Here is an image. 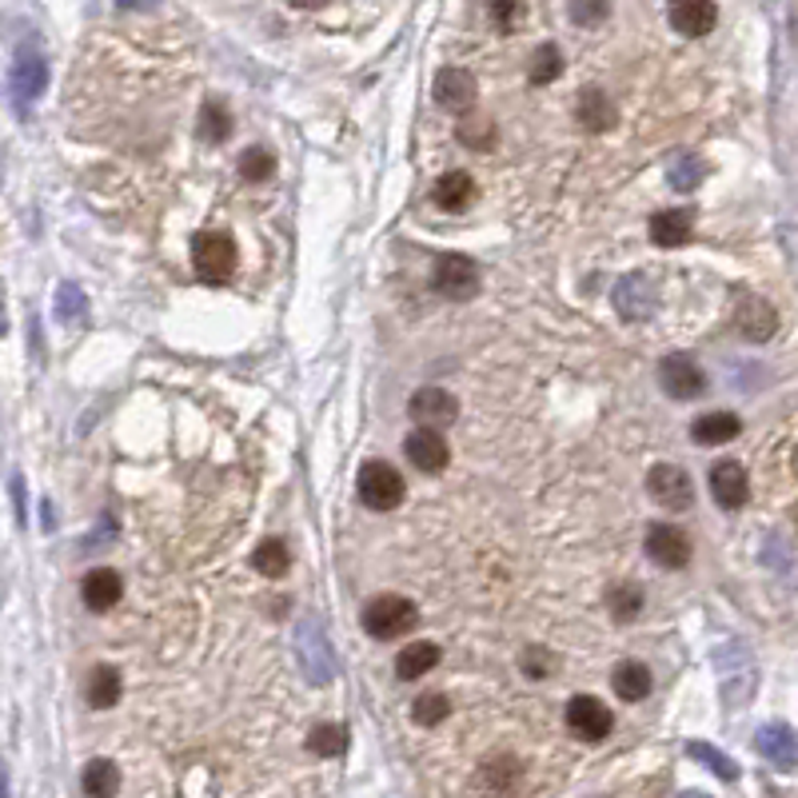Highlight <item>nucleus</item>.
<instances>
[{
    "label": "nucleus",
    "instance_id": "obj_19",
    "mask_svg": "<svg viewBox=\"0 0 798 798\" xmlns=\"http://www.w3.org/2000/svg\"><path fill=\"white\" fill-rule=\"evenodd\" d=\"M719 21V9L711 0H683L671 9V29L683 32V36H707Z\"/></svg>",
    "mask_w": 798,
    "mask_h": 798
},
{
    "label": "nucleus",
    "instance_id": "obj_10",
    "mask_svg": "<svg viewBox=\"0 0 798 798\" xmlns=\"http://www.w3.org/2000/svg\"><path fill=\"white\" fill-rule=\"evenodd\" d=\"M735 324H738V332H743L746 339H755V344H763V339L775 336L778 312L767 304V300H763V295L743 292V295H738V304H735Z\"/></svg>",
    "mask_w": 798,
    "mask_h": 798
},
{
    "label": "nucleus",
    "instance_id": "obj_16",
    "mask_svg": "<svg viewBox=\"0 0 798 798\" xmlns=\"http://www.w3.org/2000/svg\"><path fill=\"white\" fill-rule=\"evenodd\" d=\"M44 85H48V64H44V56L36 53H21L17 56V64H12V96H17V105H32L36 96L44 93Z\"/></svg>",
    "mask_w": 798,
    "mask_h": 798
},
{
    "label": "nucleus",
    "instance_id": "obj_9",
    "mask_svg": "<svg viewBox=\"0 0 798 798\" xmlns=\"http://www.w3.org/2000/svg\"><path fill=\"white\" fill-rule=\"evenodd\" d=\"M647 556H651L659 568L679 571L691 563V539L675 524H655L651 531H647Z\"/></svg>",
    "mask_w": 798,
    "mask_h": 798
},
{
    "label": "nucleus",
    "instance_id": "obj_37",
    "mask_svg": "<svg viewBox=\"0 0 798 798\" xmlns=\"http://www.w3.org/2000/svg\"><path fill=\"white\" fill-rule=\"evenodd\" d=\"M56 315H61L64 324H80L88 315V300L80 295V288L73 284H61V292H56Z\"/></svg>",
    "mask_w": 798,
    "mask_h": 798
},
{
    "label": "nucleus",
    "instance_id": "obj_29",
    "mask_svg": "<svg viewBox=\"0 0 798 798\" xmlns=\"http://www.w3.org/2000/svg\"><path fill=\"white\" fill-rule=\"evenodd\" d=\"M252 568L268 579H280L292 568V551H288V543H280V539H263L252 551Z\"/></svg>",
    "mask_w": 798,
    "mask_h": 798
},
{
    "label": "nucleus",
    "instance_id": "obj_36",
    "mask_svg": "<svg viewBox=\"0 0 798 798\" xmlns=\"http://www.w3.org/2000/svg\"><path fill=\"white\" fill-rule=\"evenodd\" d=\"M484 783H487V790H511L515 783H519V763L515 758H492L484 767Z\"/></svg>",
    "mask_w": 798,
    "mask_h": 798
},
{
    "label": "nucleus",
    "instance_id": "obj_41",
    "mask_svg": "<svg viewBox=\"0 0 798 798\" xmlns=\"http://www.w3.org/2000/svg\"><path fill=\"white\" fill-rule=\"evenodd\" d=\"M492 17H495L499 24H507V21L515 17V9H511V4H492Z\"/></svg>",
    "mask_w": 798,
    "mask_h": 798
},
{
    "label": "nucleus",
    "instance_id": "obj_31",
    "mask_svg": "<svg viewBox=\"0 0 798 798\" xmlns=\"http://www.w3.org/2000/svg\"><path fill=\"white\" fill-rule=\"evenodd\" d=\"M703 176H707V169L699 157H675L671 169H667V180H671L675 192H694L703 184Z\"/></svg>",
    "mask_w": 798,
    "mask_h": 798
},
{
    "label": "nucleus",
    "instance_id": "obj_38",
    "mask_svg": "<svg viewBox=\"0 0 798 798\" xmlns=\"http://www.w3.org/2000/svg\"><path fill=\"white\" fill-rule=\"evenodd\" d=\"M411 714H416V723H420V726H435V723H443V719L452 714V703H447L443 694H420V699H416V707H411Z\"/></svg>",
    "mask_w": 798,
    "mask_h": 798
},
{
    "label": "nucleus",
    "instance_id": "obj_26",
    "mask_svg": "<svg viewBox=\"0 0 798 798\" xmlns=\"http://www.w3.org/2000/svg\"><path fill=\"white\" fill-rule=\"evenodd\" d=\"M120 691H125V683H120V671H116V667H108V662L93 667V675H88V703H93L96 711H108V707L120 703Z\"/></svg>",
    "mask_w": 798,
    "mask_h": 798
},
{
    "label": "nucleus",
    "instance_id": "obj_14",
    "mask_svg": "<svg viewBox=\"0 0 798 798\" xmlns=\"http://www.w3.org/2000/svg\"><path fill=\"white\" fill-rule=\"evenodd\" d=\"M403 452H408V460L420 467V472L435 475L447 467V460H452V452H447V443H443L440 431H428V428H416L408 435V443H403Z\"/></svg>",
    "mask_w": 798,
    "mask_h": 798
},
{
    "label": "nucleus",
    "instance_id": "obj_42",
    "mask_svg": "<svg viewBox=\"0 0 798 798\" xmlns=\"http://www.w3.org/2000/svg\"><path fill=\"white\" fill-rule=\"evenodd\" d=\"M0 798H9V778H4V763H0Z\"/></svg>",
    "mask_w": 798,
    "mask_h": 798
},
{
    "label": "nucleus",
    "instance_id": "obj_40",
    "mask_svg": "<svg viewBox=\"0 0 798 798\" xmlns=\"http://www.w3.org/2000/svg\"><path fill=\"white\" fill-rule=\"evenodd\" d=\"M571 17H575V21H583V24H591V21H603V17H607V4H571Z\"/></svg>",
    "mask_w": 798,
    "mask_h": 798
},
{
    "label": "nucleus",
    "instance_id": "obj_21",
    "mask_svg": "<svg viewBox=\"0 0 798 798\" xmlns=\"http://www.w3.org/2000/svg\"><path fill=\"white\" fill-rule=\"evenodd\" d=\"M579 125L591 128V132H607V128H615V120H619V112H615V105H611L607 93H598V88H583L579 93Z\"/></svg>",
    "mask_w": 798,
    "mask_h": 798
},
{
    "label": "nucleus",
    "instance_id": "obj_5",
    "mask_svg": "<svg viewBox=\"0 0 798 798\" xmlns=\"http://www.w3.org/2000/svg\"><path fill=\"white\" fill-rule=\"evenodd\" d=\"M647 492H651L655 504L667 507V511H687V507L694 504L691 475H687L683 467H675V463L651 467V475H647Z\"/></svg>",
    "mask_w": 798,
    "mask_h": 798
},
{
    "label": "nucleus",
    "instance_id": "obj_28",
    "mask_svg": "<svg viewBox=\"0 0 798 798\" xmlns=\"http://www.w3.org/2000/svg\"><path fill=\"white\" fill-rule=\"evenodd\" d=\"M199 140H208V144H224L231 137V112L224 100H208V105L199 108Z\"/></svg>",
    "mask_w": 798,
    "mask_h": 798
},
{
    "label": "nucleus",
    "instance_id": "obj_7",
    "mask_svg": "<svg viewBox=\"0 0 798 798\" xmlns=\"http://www.w3.org/2000/svg\"><path fill=\"white\" fill-rule=\"evenodd\" d=\"M568 726L571 735L583 738V743H603L611 735V726H615V714L598 703L595 694H575L568 703Z\"/></svg>",
    "mask_w": 798,
    "mask_h": 798
},
{
    "label": "nucleus",
    "instance_id": "obj_2",
    "mask_svg": "<svg viewBox=\"0 0 798 798\" xmlns=\"http://www.w3.org/2000/svg\"><path fill=\"white\" fill-rule=\"evenodd\" d=\"M416 623H420V611L403 595H376L364 607V630H368L371 639H399Z\"/></svg>",
    "mask_w": 798,
    "mask_h": 798
},
{
    "label": "nucleus",
    "instance_id": "obj_17",
    "mask_svg": "<svg viewBox=\"0 0 798 798\" xmlns=\"http://www.w3.org/2000/svg\"><path fill=\"white\" fill-rule=\"evenodd\" d=\"M655 304H659L655 288L643 276H623L619 288H615V308H619L623 320H651Z\"/></svg>",
    "mask_w": 798,
    "mask_h": 798
},
{
    "label": "nucleus",
    "instance_id": "obj_11",
    "mask_svg": "<svg viewBox=\"0 0 798 798\" xmlns=\"http://www.w3.org/2000/svg\"><path fill=\"white\" fill-rule=\"evenodd\" d=\"M711 495L714 504L726 507V511H738V507L751 499V479H746L743 463L735 460H723L711 467Z\"/></svg>",
    "mask_w": 798,
    "mask_h": 798
},
{
    "label": "nucleus",
    "instance_id": "obj_27",
    "mask_svg": "<svg viewBox=\"0 0 798 798\" xmlns=\"http://www.w3.org/2000/svg\"><path fill=\"white\" fill-rule=\"evenodd\" d=\"M80 787H85V798H116L120 790V770H116L112 758H93L80 775Z\"/></svg>",
    "mask_w": 798,
    "mask_h": 798
},
{
    "label": "nucleus",
    "instance_id": "obj_6",
    "mask_svg": "<svg viewBox=\"0 0 798 798\" xmlns=\"http://www.w3.org/2000/svg\"><path fill=\"white\" fill-rule=\"evenodd\" d=\"M408 416L428 431L452 428V423L460 420V399H455L447 388H420L411 396Z\"/></svg>",
    "mask_w": 798,
    "mask_h": 798
},
{
    "label": "nucleus",
    "instance_id": "obj_13",
    "mask_svg": "<svg viewBox=\"0 0 798 798\" xmlns=\"http://www.w3.org/2000/svg\"><path fill=\"white\" fill-rule=\"evenodd\" d=\"M755 746H758V755L767 758V763H775L778 770L798 767V735L787 723H767L758 731Z\"/></svg>",
    "mask_w": 798,
    "mask_h": 798
},
{
    "label": "nucleus",
    "instance_id": "obj_22",
    "mask_svg": "<svg viewBox=\"0 0 798 798\" xmlns=\"http://www.w3.org/2000/svg\"><path fill=\"white\" fill-rule=\"evenodd\" d=\"M743 431V423H738V416H731V411H707V416H699L691 428L694 443H703V447H719V443H731Z\"/></svg>",
    "mask_w": 798,
    "mask_h": 798
},
{
    "label": "nucleus",
    "instance_id": "obj_4",
    "mask_svg": "<svg viewBox=\"0 0 798 798\" xmlns=\"http://www.w3.org/2000/svg\"><path fill=\"white\" fill-rule=\"evenodd\" d=\"M431 288L447 300H472L479 292V268L467 256H440L431 268Z\"/></svg>",
    "mask_w": 798,
    "mask_h": 798
},
{
    "label": "nucleus",
    "instance_id": "obj_34",
    "mask_svg": "<svg viewBox=\"0 0 798 798\" xmlns=\"http://www.w3.org/2000/svg\"><path fill=\"white\" fill-rule=\"evenodd\" d=\"M687 755L699 758V763H707V767H711L719 778H726V783H735V778H738L735 763H731V758H726L723 751H714L711 743H691V746H687Z\"/></svg>",
    "mask_w": 798,
    "mask_h": 798
},
{
    "label": "nucleus",
    "instance_id": "obj_8",
    "mask_svg": "<svg viewBox=\"0 0 798 798\" xmlns=\"http://www.w3.org/2000/svg\"><path fill=\"white\" fill-rule=\"evenodd\" d=\"M659 384L662 391L671 399H694L707 391V376L703 368L694 364L691 356H683V352H675V356H667L659 364Z\"/></svg>",
    "mask_w": 798,
    "mask_h": 798
},
{
    "label": "nucleus",
    "instance_id": "obj_18",
    "mask_svg": "<svg viewBox=\"0 0 798 798\" xmlns=\"http://www.w3.org/2000/svg\"><path fill=\"white\" fill-rule=\"evenodd\" d=\"M300 659H304V667L312 671L315 683H327V679H332V655H327V639L315 619L300 623Z\"/></svg>",
    "mask_w": 798,
    "mask_h": 798
},
{
    "label": "nucleus",
    "instance_id": "obj_32",
    "mask_svg": "<svg viewBox=\"0 0 798 798\" xmlns=\"http://www.w3.org/2000/svg\"><path fill=\"white\" fill-rule=\"evenodd\" d=\"M559 73H563V53L556 44H539L531 56V85H551Z\"/></svg>",
    "mask_w": 798,
    "mask_h": 798
},
{
    "label": "nucleus",
    "instance_id": "obj_39",
    "mask_svg": "<svg viewBox=\"0 0 798 798\" xmlns=\"http://www.w3.org/2000/svg\"><path fill=\"white\" fill-rule=\"evenodd\" d=\"M460 140H463V144L487 148V144H492V120H487V116H479V120H463Z\"/></svg>",
    "mask_w": 798,
    "mask_h": 798
},
{
    "label": "nucleus",
    "instance_id": "obj_12",
    "mask_svg": "<svg viewBox=\"0 0 798 798\" xmlns=\"http://www.w3.org/2000/svg\"><path fill=\"white\" fill-rule=\"evenodd\" d=\"M475 76L467 68H440L435 73V100L447 112H472L475 108Z\"/></svg>",
    "mask_w": 798,
    "mask_h": 798
},
{
    "label": "nucleus",
    "instance_id": "obj_30",
    "mask_svg": "<svg viewBox=\"0 0 798 798\" xmlns=\"http://www.w3.org/2000/svg\"><path fill=\"white\" fill-rule=\"evenodd\" d=\"M607 607H611V619H615V623L639 619L643 587H639V583H615V587L607 591Z\"/></svg>",
    "mask_w": 798,
    "mask_h": 798
},
{
    "label": "nucleus",
    "instance_id": "obj_33",
    "mask_svg": "<svg viewBox=\"0 0 798 798\" xmlns=\"http://www.w3.org/2000/svg\"><path fill=\"white\" fill-rule=\"evenodd\" d=\"M344 746H347V731H344V726H336V723L315 726L312 735H308V751H312V755L332 758V755H339Z\"/></svg>",
    "mask_w": 798,
    "mask_h": 798
},
{
    "label": "nucleus",
    "instance_id": "obj_25",
    "mask_svg": "<svg viewBox=\"0 0 798 798\" xmlns=\"http://www.w3.org/2000/svg\"><path fill=\"white\" fill-rule=\"evenodd\" d=\"M440 659H443V651L435 647V643H408L403 651H399V659H396V675L399 679H420V675H428V671H435L440 667Z\"/></svg>",
    "mask_w": 798,
    "mask_h": 798
},
{
    "label": "nucleus",
    "instance_id": "obj_1",
    "mask_svg": "<svg viewBox=\"0 0 798 798\" xmlns=\"http://www.w3.org/2000/svg\"><path fill=\"white\" fill-rule=\"evenodd\" d=\"M236 240H231L228 231H196V240H192V263H196V276L199 280H208V284H224L231 280L236 272Z\"/></svg>",
    "mask_w": 798,
    "mask_h": 798
},
{
    "label": "nucleus",
    "instance_id": "obj_23",
    "mask_svg": "<svg viewBox=\"0 0 798 798\" xmlns=\"http://www.w3.org/2000/svg\"><path fill=\"white\" fill-rule=\"evenodd\" d=\"M431 199H435V208L443 212H463L475 199V180L467 176V172H443Z\"/></svg>",
    "mask_w": 798,
    "mask_h": 798
},
{
    "label": "nucleus",
    "instance_id": "obj_15",
    "mask_svg": "<svg viewBox=\"0 0 798 798\" xmlns=\"http://www.w3.org/2000/svg\"><path fill=\"white\" fill-rule=\"evenodd\" d=\"M120 595H125V579L116 575L112 568H96L85 575V583H80V598H85V607L96 611V615H105V611H112L116 603H120Z\"/></svg>",
    "mask_w": 798,
    "mask_h": 798
},
{
    "label": "nucleus",
    "instance_id": "obj_24",
    "mask_svg": "<svg viewBox=\"0 0 798 798\" xmlns=\"http://www.w3.org/2000/svg\"><path fill=\"white\" fill-rule=\"evenodd\" d=\"M611 687H615V694H619L623 703H639V699H647L651 694V671L643 667V662L627 659L615 667V675H611Z\"/></svg>",
    "mask_w": 798,
    "mask_h": 798
},
{
    "label": "nucleus",
    "instance_id": "obj_20",
    "mask_svg": "<svg viewBox=\"0 0 798 798\" xmlns=\"http://www.w3.org/2000/svg\"><path fill=\"white\" fill-rule=\"evenodd\" d=\"M694 228V212L691 208H667L651 220V240L659 248H679V244L691 240Z\"/></svg>",
    "mask_w": 798,
    "mask_h": 798
},
{
    "label": "nucleus",
    "instance_id": "obj_3",
    "mask_svg": "<svg viewBox=\"0 0 798 798\" xmlns=\"http://www.w3.org/2000/svg\"><path fill=\"white\" fill-rule=\"evenodd\" d=\"M359 499L371 507V511H396L403 504V475L384 460H368L359 467Z\"/></svg>",
    "mask_w": 798,
    "mask_h": 798
},
{
    "label": "nucleus",
    "instance_id": "obj_35",
    "mask_svg": "<svg viewBox=\"0 0 798 798\" xmlns=\"http://www.w3.org/2000/svg\"><path fill=\"white\" fill-rule=\"evenodd\" d=\"M276 172V157L268 152V148H248L240 157V176L252 180V184H260V180H268Z\"/></svg>",
    "mask_w": 798,
    "mask_h": 798
},
{
    "label": "nucleus",
    "instance_id": "obj_43",
    "mask_svg": "<svg viewBox=\"0 0 798 798\" xmlns=\"http://www.w3.org/2000/svg\"><path fill=\"white\" fill-rule=\"evenodd\" d=\"M4 332H9V320H4V308H0V336H4Z\"/></svg>",
    "mask_w": 798,
    "mask_h": 798
},
{
    "label": "nucleus",
    "instance_id": "obj_44",
    "mask_svg": "<svg viewBox=\"0 0 798 798\" xmlns=\"http://www.w3.org/2000/svg\"><path fill=\"white\" fill-rule=\"evenodd\" d=\"M683 798H707V795H683Z\"/></svg>",
    "mask_w": 798,
    "mask_h": 798
}]
</instances>
